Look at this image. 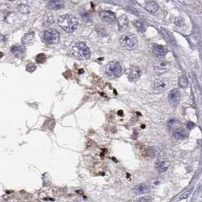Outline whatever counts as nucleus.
Returning <instances> with one entry per match:
<instances>
[{
  "mask_svg": "<svg viewBox=\"0 0 202 202\" xmlns=\"http://www.w3.org/2000/svg\"><path fill=\"white\" fill-rule=\"evenodd\" d=\"M58 24L66 33H71L78 28L79 21L75 16L66 14V15H63L59 18Z\"/></svg>",
  "mask_w": 202,
  "mask_h": 202,
  "instance_id": "nucleus-1",
  "label": "nucleus"
},
{
  "mask_svg": "<svg viewBox=\"0 0 202 202\" xmlns=\"http://www.w3.org/2000/svg\"><path fill=\"white\" fill-rule=\"evenodd\" d=\"M71 54L80 60H87L91 57V51L85 42H77L71 48Z\"/></svg>",
  "mask_w": 202,
  "mask_h": 202,
  "instance_id": "nucleus-2",
  "label": "nucleus"
},
{
  "mask_svg": "<svg viewBox=\"0 0 202 202\" xmlns=\"http://www.w3.org/2000/svg\"><path fill=\"white\" fill-rule=\"evenodd\" d=\"M59 33L56 30L48 29L43 32L42 40L47 44H54L59 42Z\"/></svg>",
  "mask_w": 202,
  "mask_h": 202,
  "instance_id": "nucleus-3",
  "label": "nucleus"
},
{
  "mask_svg": "<svg viewBox=\"0 0 202 202\" xmlns=\"http://www.w3.org/2000/svg\"><path fill=\"white\" fill-rule=\"evenodd\" d=\"M122 71V67L119 62H111L107 64L105 68V73L109 77L115 78L119 77L121 75Z\"/></svg>",
  "mask_w": 202,
  "mask_h": 202,
  "instance_id": "nucleus-4",
  "label": "nucleus"
},
{
  "mask_svg": "<svg viewBox=\"0 0 202 202\" xmlns=\"http://www.w3.org/2000/svg\"><path fill=\"white\" fill-rule=\"evenodd\" d=\"M119 44L121 46L127 48H134L138 44V39L136 36L131 33H126L122 35L119 39Z\"/></svg>",
  "mask_w": 202,
  "mask_h": 202,
  "instance_id": "nucleus-5",
  "label": "nucleus"
},
{
  "mask_svg": "<svg viewBox=\"0 0 202 202\" xmlns=\"http://www.w3.org/2000/svg\"><path fill=\"white\" fill-rule=\"evenodd\" d=\"M127 76L130 81H136L141 76V70L138 67L132 66L127 70Z\"/></svg>",
  "mask_w": 202,
  "mask_h": 202,
  "instance_id": "nucleus-6",
  "label": "nucleus"
},
{
  "mask_svg": "<svg viewBox=\"0 0 202 202\" xmlns=\"http://www.w3.org/2000/svg\"><path fill=\"white\" fill-rule=\"evenodd\" d=\"M168 99L170 105L173 106H176L179 102L180 100V93L179 90L178 89H174L171 90L168 95Z\"/></svg>",
  "mask_w": 202,
  "mask_h": 202,
  "instance_id": "nucleus-7",
  "label": "nucleus"
},
{
  "mask_svg": "<svg viewBox=\"0 0 202 202\" xmlns=\"http://www.w3.org/2000/svg\"><path fill=\"white\" fill-rule=\"evenodd\" d=\"M154 70L158 73H163L169 70V64L165 60H158L154 63Z\"/></svg>",
  "mask_w": 202,
  "mask_h": 202,
  "instance_id": "nucleus-8",
  "label": "nucleus"
},
{
  "mask_svg": "<svg viewBox=\"0 0 202 202\" xmlns=\"http://www.w3.org/2000/svg\"><path fill=\"white\" fill-rule=\"evenodd\" d=\"M99 16L101 20L105 22L111 23L115 20V15L111 11H102L99 13Z\"/></svg>",
  "mask_w": 202,
  "mask_h": 202,
  "instance_id": "nucleus-9",
  "label": "nucleus"
},
{
  "mask_svg": "<svg viewBox=\"0 0 202 202\" xmlns=\"http://www.w3.org/2000/svg\"><path fill=\"white\" fill-rule=\"evenodd\" d=\"M11 53L13 55H15V57L20 58L22 57L23 55L25 52V48L24 46L21 45H15V46H11L10 48Z\"/></svg>",
  "mask_w": 202,
  "mask_h": 202,
  "instance_id": "nucleus-10",
  "label": "nucleus"
},
{
  "mask_svg": "<svg viewBox=\"0 0 202 202\" xmlns=\"http://www.w3.org/2000/svg\"><path fill=\"white\" fill-rule=\"evenodd\" d=\"M153 52L157 57H164L167 54V49L161 45L154 44L153 46Z\"/></svg>",
  "mask_w": 202,
  "mask_h": 202,
  "instance_id": "nucleus-11",
  "label": "nucleus"
},
{
  "mask_svg": "<svg viewBox=\"0 0 202 202\" xmlns=\"http://www.w3.org/2000/svg\"><path fill=\"white\" fill-rule=\"evenodd\" d=\"M151 190V186L147 183H142V184L137 185L134 188V191L138 195H143L149 192Z\"/></svg>",
  "mask_w": 202,
  "mask_h": 202,
  "instance_id": "nucleus-12",
  "label": "nucleus"
},
{
  "mask_svg": "<svg viewBox=\"0 0 202 202\" xmlns=\"http://www.w3.org/2000/svg\"><path fill=\"white\" fill-rule=\"evenodd\" d=\"M160 33H161L163 37L164 38V40H166V41H167V42H169V43H172V44H173V43H175V38H174L173 33H172L171 32L167 30V29L161 28L160 29Z\"/></svg>",
  "mask_w": 202,
  "mask_h": 202,
  "instance_id": "nucleus-13",
  "label": "nucleus"
},
{
  "mask_svg": "<svg viewBox=\"0 0 202 202\" xmlns=\"http://www.w3.org/2000/svg\"><path fill=\"white\" fill-rule=\"evenodd\" d=\"M49 9L58 10L63 8L64 6V1L63 0H50L49 5H48Z\"/></svg>",
  "mask_w": 202,
  "mask_h": 202,
  "instance_id": "nucleus-14",
  "label": "nucleus"
},
{
  "mask_svg": "<svg viewBox=\"0 0 202 202\" xmlns=\"http://www.w3.org/2000/svg\"><path fill=\"white\" fill-rule=\"evenodd\" d=\"M145 9L147 11L151 12V13H155L159 9V6L157 2H149L145 6Z\"/></svg>",
  "mask_w": 202,
  "mask_h": 202,
  "instance_id": "nucleus-15",
  "label": "nucleus"
},
{
  "mask_svg": "<svg viewBox=\"0 0 202 202\" xmlns=\"http://www.w3.org/2000/svg\"><path fill=\"white\" fill-rule=\"evenodd\" d=\"M174 136L178 139H184L187 137V133L184 130L182 129H175L174 130Z\"/></svg>",
  "mask_w": 202,
  "mask_h": 202,
  "instance_id": "nucleus-16",
  "label": "nucleus"
},
{
  "mask_svg": "<svg viewBox=\"0 0 202 202\" xmlns=\"http://www.w3.org/2000/svg\"><path fill=\"white\" fill-rule=\"evenodd\" d=\"M166 80L164 79H156L154 82V87L158 90H163L166 88Z\"/></svg>",
  "mask_w": 202,
  "mask_h": 202,
  "instance_id": "nucleus-17",
  "label": "nucleus"
},
{
  "mask_svg": "<svg viewBox=\"0 0 202 202\" xmlns=\"http://www.w3.org/2000/svg\"><path fill=\"white\" fill-rule=\"evenodd\" d=\"M168 168H169V164H168V163L165 162V161L158 163L157 164V169L160 173H164L168 170Z\"/></svg>",
  "mask_w": 202,
  "mask_h": 202,
  "instance_id": "nucleus-18",
  "label": "nucleus"
},
{
  "mask_svg": "<svg viewBox=\"0 0 202 202\" xmlns=\"http://www.w3.org/2000/svg\"><path fill=\"white\" fill-rule=\"evenodd\" d=\"M179 85L181 88H187L189 86V80L185 75H182L179 79Z\"/></svg>",
  "mask_w": 202,
  "mask_h": 202,
  "instance_id": "nucleus-19",
  "label": "nucleus"
},
{
  "mask_svg": "<svg viewBox=\"0 0 202 202\" xmlns=\"http://www.w3.org/2000/svg\"><path fill=\"white\" fill-rule=\"evenodd\" d=\"M33 36H34V34H33V32H31V33L25 34V36L22 39L23 44H29V43H31L33 40Z\"/></svg>",
  "mask_w": 202,
  "mask_h": 202,
  "instance_id": "nucleus-20",
  "label": "nucleus"
},
{
  "mask_svg": "<svg viewBox=\"0 0 202 202\" xmlns=\"http://www.w3.org/2000/svg\"><path fill=\"white\" fill-rule=\"evenodd\" d=\"M134 25L136 27V29L138 30V31L140 32H144L145 30H146V27H145V24L143 21H135L134 22Z\"/></svg>",
  "mask_w": 202,
  "mask_h": 202,
  "instance_id": "nucleus-21",
  "label": "nucleus"
},
{
  "mask_svg": "<svg viewBox=\"0 0 202 202\" xmlns=\"http://www.w3.org/2000/svg\"><path fill=\"white\" fill-rule=\"evenodd\" d=\"M192 188H191V189H187V190H185V191L183 192V193H182L181 195H180V197L179 198H177V199H175V200H178V201H179V200H182V199H184V198H188L189 196V195L191 193V191H192Z\"/></svg>",
  "mask_w": 202,
  "mask_h": 202,
  "instance_id": "nucleus-22",
  "label": "nucleus"
},
{
  "mask_svg": "<svg viewBox=\"0 0 202 202\" xmlns=\"http://www.w3.org/2000/svg\"><path fill=\"white\" fill-rule=\"evenodd\" d=\"M36 62H37V63H39V64H42V63H43V62L46 61V59H47V57H46V55H44V54H39V55H37V56L36 57Z\"/></svg>",
  "mask_w": 202,
  "mask_h": 202,
  "instance_id": "nucleus-23",
  "label": "nucleus"
},
{
  "mask_svg": "<svg viewBox=\"0 0 202 202\" xmlns=\"http://www.w3.org/2000/svg\"><path fill=\"white\" fill-rule=\"evenodd\" d=\"M174 23H175V24L177 26H182L183 25H184V20H183V18H176L175 19V21H174Z\"/></svg>",
  "mask_w": 202,
  "mask_h": 202,
  "instance_id": "nucleus-24",
  "label": "nucleus"
},
{
  "mask_svg": "<svg viewBox=\"0 0 202 202\" xmlns=\"http://www.w3.org/2000/svg\"><path fill=\"white\" fill-rule=\"evenodd\" d=\"M19 11L21 13H25V14H27L29 13V9L27 5H21L19 6Z\"/></svg>",
  "mask_w": 202,
  "mask_h": 202,
  "instance_id": "nucleus-25",
  "label": "nucleus"
},
{
  "mask_svg": "<svg viewBox=\"0 0 202 202\" xmlns=\"http://www.w3.org/2000/svg\"><path fill=\"white\" fill-rule=\"evenodd\" d=\"M175 119H172V120H170V121H168V123H167V126H168V127L172 128V126H173L174 125V123H175Z\"/></svg>",
  "mask_w": 202,
  "mask_h": 202,
  "instance_id": "nucleus-26",
  "label": "nucleus"
},
{
  "mask_svg": "<svg viewBox=\"0 0 202 202\" xmlns=\"http://www.w3.org/2000/svg\"><path fill=\"white\" fill-rule=\"evenodd\" d=\"M194 126H195V123H192V122H189V123H187V128L189 130H191Z\"/></svg>",
  "mask_w": 202,
  "mask_h": 202,
  "instance_id": "nucleus-27",
  "label": "nucleus"
},
{
  "mask_svg": "<svg viewBox=\"0 0 202 202\" xmlns=\"http://www.w3.org/2000/svg\"><path fill=\"white\" fill-rule=\"evenodd\" d=\"M5 40V36L3 35H2V34H0V42H2V41H4Z\"/></svg>",
  "mask_w": 202,
  "mask_h": 202,
  "instance_id": "nucleus-28",
  "label": "nucleus"
},
{
  "mask_svg": "<svg viewBox=\"0 0 202 202\" xmlns=\"http://www.w3.org/2000/svg\"><path fill=\"white\" fill-rule=\"evenodd\" d=\"M149 200H151V198H141L140 200L139 201H149Z\"/></svg>",
  "mask_w": 202,
  "mask_h": 202,
  "instance_id": "nucleus-29",
  "label": "nucleus"
},
{
  "mask_svg": "<svg viewBox=\"0 0 202 202\" xmlns=\"http://www.w3.org/2000/svg\"><path fill=\"white\" fill-rule=\"evenodd\" d=\"M2 56H3V53L0 52V58H2Z\"/></svg>",
  "mask_w": 202,
  "mask_h": 202,
  "instance_id": "nucleus-30",
  "label": "nucleus"
},
{
  "mask_svg": "<svg viewBox=\"0 0 202 202\" xmlns=\"http://www.w3.org/2000/svg\"><path fill=\"white\" fill-rule=\"evenodd\" d=\"M9 1H11V2H12V1H15V0H9Z\"/></svg>",
  "mask_w": 202,
  "mask_h": 202,
  "instance_id": "nucleus-31",
  "label": "nucleus"
}]
</instances>
